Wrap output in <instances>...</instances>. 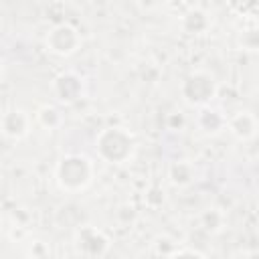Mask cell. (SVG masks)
I'll return each mask as SVG.
<instances>
[{
	"instance_id": "obj_1",
	"label": "cell",
	"mask_w": 259,
	"mask_h": 259,
	"mask_svg": "<svg viewBox=\"0 0 259 259\" xmlns=\"http://www.w3.org/2000/svg\"><path fill=\"white\" fill-rule=\"evenodd\" d=\"M95 150L103 162L123 164L136 152V138L130 130L111 125L99 132V136L95 138Z\"/></svg>"
},
{
	"instance_id": "obj_2",
	"label": "cell",
	"mask_w": 259,
	"mask_h": 259,
	"mask_svg": "<svg viewBox=\"0 0 259 259\" xmlns=\"http://www.w3.org/2000/svg\"><path fill=\"white\" fill-rule=\"evenodd\" d=\"M55 178L63 190L77 192V190H83L91 182L93 166H91L89 158H85L81 154H69L59 160V164L55 168Z\"/></svg>"
},
{
	"instance_id": "obj_3",
	"label": "cell",
	"mask_w": 259,
	"mask_h": 259,
	"mask_svg": "<svg viewBox=\"0 0 259 259\" xmlns=\"http://www.w3.org/2000/svg\"><path fill=\"white\" fill-rule=\"evenodd\" d=\"M182 97L190 103V105H206L214 93H217V85L214 79L204 73V71H194L190 73L184 81H182Z\"/></svg>"
},
{
	"instance_id": "obj_4",
	"label": "cell",
	"mask_w": 259,
	"mask_h": 259,
	"mask_svg": "<svg viewBox=\"0 0 259 259\" xmlns=\"http://www.w3.org/2000/svg\"><path fill=\"white\" fill-rule=\"evenodd\" d=\"M45 42H47V49L51 53H55L59 57H69V55H73L79 49L81 36H79L75 26L63 22V24H57V26H53L49 30Z\"/></svg>"
},
{
	"instance_id": "obj_5",
	"label": "cell",
	"mask_w": 259,
	"mask_h": 259,
	"mask_svg": "<svg viewBox=\"0 0 259 259\" xmlns=\"http://www.w3.org/2000/svg\"><path fill=\"white\" fill-rule=\"evenodd\" d=\"M75 247L81 255L101 257L109 249V239L103 235V231L95 227H83L75 233Z\"/></svg>"
},
{
	"instance_id": "obj_6",
	"label": "cell",
	"mask_w": 259,
	"mask_h": 259,
	"mask_svg": "<svg viewBox=\"0 0 259 259\" xmlns=\"http://www.w3.org/2000/svg\"><path fill=\"white\" fill-rule=\"evenodd\" d=\"M53 93L63 103H75L85 93V83L77 73H61L53 81Z\"/></svg>"
},
{
	"instance_id": "obj_7",
	"label": "cell",
	"mask_w": 259,
	"mask_h": 259,
	"mask_svg": "<svg viewBox=\"0 0 259 259\" xmlns=\"http://www.w3.org/2000/svg\"><path fill=\"white\" fill-rule=\"evenodd\" d=\"M28 125H30V117L22 111V109H10L2 115L0 119V130L4 136L12 138V140H20L28 134Z\"/></svg>"
},
{
	"instance_id": "obj_8",
	"label": "cell",
	"mask_w": 259,
	"mask_h": 259,
	"mask_svg": "<svg viewBox=\"0 0 259 259\" xmlns=\"http://www.w3.org/2000/svg\"><path fill=\"white\" fill-rule=\"evenodd\" d=\"M227 123H229L231 132L239 140H251L255 136V130H257V121H255V117H253L251 111H239Z\"/></svg>"
},
{
	"instance_id": "obj_9",
	"label": "cell",
	"mask_w": 259,
	"mask_h": 259,
	"mask_svg": "<svg viewBox=\"0 0 259 259\" xmlns=\"http://www.w3.org/2000/svg\"><path fill=\"white\" fill-rule=\"evenodd\" d=\"M182 26H184V30H186L188 34H200L202 30H206L208 18H206V14L200 12V10H190V12L184 14V18H182Z\"/></svg>"
},
{
	"instance_id": "obj_10",
	"label": "cell",
	"mask_w": 259,
	"mask_h": 259,
	"mask_svg": "<svg viewBox=\"0 0 259 259\" xmlns=\"http://www.w3.org/2000/svg\"><path fill=\"white\" fill-rule=\"evenodd\" d=\"M198 119H206V121H208V123H202V125H200V130H202V132H206V134H217V132L227 123V121H225L217 111L206 109V107L200 111Z\"/></svg>"
},
{
	"instance_id": "obj_11",
	"label": "cell",
	"mask_w": 259,
	"mask_h": 259,
	"mask_svg": "<svg viewBox=\"0 0 259 259\" xmlns=\"http://www.w3.org/2000/svg\"><path fill=\"white\" fill-rule=\"evenodd\" d=\"M36 117H38L40 125H45V127H49V130H55L57 125H61V119H63L61 113H59V109H55V107H51V105H42V107L38 109Z\"/></svg>"
},
{
	"instance_id": "obj_12",
	"label": "cell",
	"mask_w": 259,
	"mask_h": 259,
	"mask_svg": "<svg viewBox=\"0 0 259 259\" xmlns=\"http://www.w3.org/2000/svg\"><path fill=\"white\" fill-rule=\"evenodd\" d=\"M170 178H172L174 184H188L192 180V168L188 164H184V162H178V164L172 166Z\"/></svg>"
}]
</instances>
